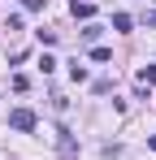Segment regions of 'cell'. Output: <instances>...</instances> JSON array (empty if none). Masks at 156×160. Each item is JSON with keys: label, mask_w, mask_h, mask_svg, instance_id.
<instances>
[{"label": "cell", "mask_w": 156, "mask_h": 160, "mask_svg": "<svg viewBox=\"0 0 156 160\" xmlns=\"http://www.w3.org/2000/svg\"><path fill=\"white\" fill-rule=\"evenodd\" d=\"M148 26H156V13H148Z\"/></svg>", "instance_id": "obj_7"}, {"label": "cell", "mask_w": 156, "mask_h": 160, "mask_svg": "<svg viewBox=\"0 0 156 160\" xmlns=\"http://www.w3.org/2000/svg\"><path fill=\"white\" fill-rule=\"evenodd\" d=\"M148 143H152V147H156V134H152V138H148Z\"/></svg>", "instance_id": "obj_8"}, {"label": "cell", "mask_w": 156, "mask_h": 160, "mask_svg": "<svg viewBox=\"0 0 156 160\" xmlns=\"http://www.w3.org/2000/svg\"><path fill=\"white\" fill-rule=\"evenodd\" d=\"M139 82H143V87H156V65H143V69H139Z\"/></svg>", "instance_id": "obj_4"}, {"label": "cell", "mask_w": 156, "mask_h": 160, "mask_svg": "<svg viewBox=\"0 0 156 160\" xmlns=\"http://www.w3.org/2000/svg\"><path fill=\"white\" fill-rule=\"evenodd\" d=\"M91 61H113V48H91Z\"/></svg>", "instance_id": "obj_6"}, {"label": "cell", "mask_w": 156, "mask_h": 160, "mask_svg": "<svg viewBox=\"0 0 156 160\" xmlns=\"http://www.w3.org/2000/svg\"><path fill=\"white\" fill-rule=\"evenodd\" d=\"M9 126H13V130H35L39 121H35L30 108H13V112H9Z\"/></svg>", "instance_id": "obj_1"}, {"label": "cell", "mask_w": 156, "mask_h": 160, "mask_svg": "<svg viewBox=\"0 0 156 160\" xmlns=\"http://www.w3.org/2000/svg\"><path fill=\"white\" fill-rule=\"evenodd\" d=\"M70 13H74L78 22H91V18H96V4H87V0H74V9H70Z\"/></svg>", "instance_id": "obj_2"}, {"label": "cell", "mask_w": 156, "mask_h": 160, "mask_svg": "<svg viewBox=\"0 0 156 160\" xmlns=\"http://www.w3.org/2000/svg\"><path fill=\"white\" fill-rule=\"evenodd\" d=\"M130 26H134L130 13H113V30H130Z\"/></svg>", "instance_id": "obj_3"}, {"label": "cell", "mask_w": 156, "mask_h": 160, "mask_svg": "<svg viewBox=\"0 0 156 160\" xmlns=\"http://www.w3.org/2000/svg\"><path fill=\"white\" fill-rule=\"evenodd\" d=\"M70 78H74V82H87V65H78V61H70Z\"/></svg>", "instance_id": "obj_5"}]
</instances>
